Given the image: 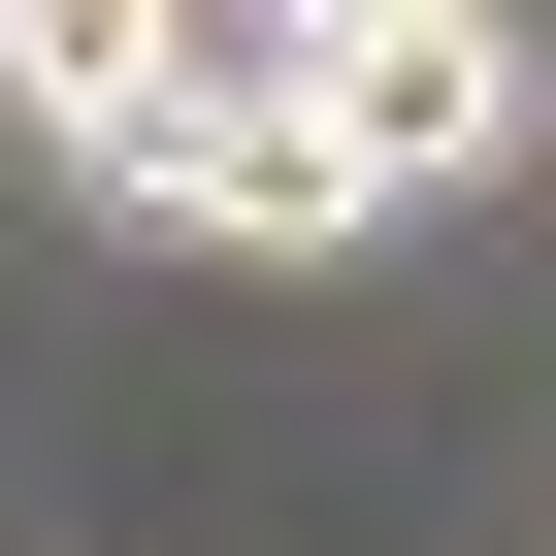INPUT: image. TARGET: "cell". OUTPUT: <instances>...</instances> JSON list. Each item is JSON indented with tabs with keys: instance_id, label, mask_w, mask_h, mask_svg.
I'll return each mask as SVG.
<instances>
[{
	"instance_id": "1",
	"label": "cell",
	"mask_w": 556,
	"mask_h": 556,
	"mask_svg": "<svg viewBox=\"0 0 556 556\" xmlns=\"http://www.w3.org/2000/svg\"><path fill=\"white\" fill-rule=\"evenodd\" d=\"M328 131L393 197H458V164H523V34L491 0H328Z\"/></svg>"
}]
</instances>
